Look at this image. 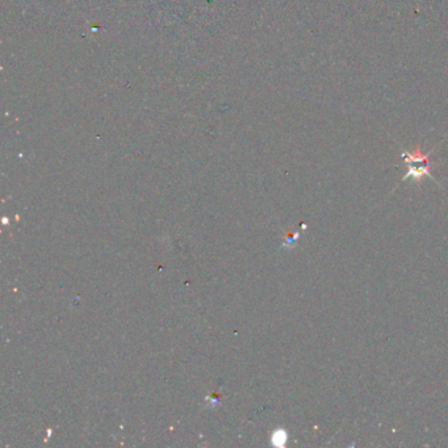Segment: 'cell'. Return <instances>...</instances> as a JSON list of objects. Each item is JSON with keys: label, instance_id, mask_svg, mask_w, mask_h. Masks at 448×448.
<instances>
[{"label": "cell", "instance_id": "cell-1", "mask_svg": "<svg viewBox=\"0 0 448 448\" xmlns=\"http://www.w3.org/2000/svg\"><path fill=\"white\" fill-rule=\"evenodd\" d=\"M434 151V149L430 153L423 154L421 145L417 146V149L413 153L404 150L401 153V158L405 162V164L408 166V173L405 174V176L402 177V180H408V179H413L417 183H421V179L423 176H429L431 179H434L432 175L430 174V156L431 153Z\"/></svg>", "mask_w": 448, "mask_h": 448}, {"label": "cell", "instance_id": "cell-2", "mask_svg": "<svg viewBox=\"0 0 448 448\" xmlns=\"http://www.w3.org/2000/svg\"><path fill=\"white\" fill-rule=\"evenodd\" d=\"M287 439H288V435L284 430H276L272 435V444L277 447H283L287 443Z\"/></svg>", "mask_w": 448, "mask_h": 448}]
</instances>
